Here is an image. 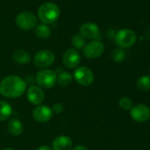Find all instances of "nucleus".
<instances>
[{
	"instance_id": "obj_1",
	"label": "nucleus",
	"mask_w": 150,
	"mask_h": 150,
	"mask_svg": "<svg viewBox=\"0 0 150 150\" xmlns=\"http://www.w3.org/2000/svg\"><path fill=\"white\" fill-rule=\"evenodd\" d=\"M27 90V83L18 75H9L0 82V95L6 98L21 97Z\"/></svg>"
},
{
	"instance_id": "obj_2",
	"label": "nucleus",
	"mask_w": 150,
	"mask_h": 150,
	"mask_svg": "<svg viewBox=\"0 0 150 150\" xmlns=\"http://www.w3.org/2000/svg\"><path fill=\"white\" fill-rule=\"evenodd\" d=\"M59 14V7L54 3H44L38 9V17L44 24H51L55 22L58 19Z\"/></svg>"
},
{
	"instance_id": "obj_3",
	"label": "nucleus",
	"mask_w": 150,
	"mask_h": 150,
	"mask_svg": "<svg viewBox=\"0 0 150 150\" xmlns=\"http://www.w3.org/2000/svg\"><path fill=\"white\" fill-rule=\"evenodd\" d=\"M35 79L38 86L49 89L52 88L56 85L57 76L55 71L48 69H43L37 72Z\"/></svg>"
},
{
	"instance_id": "obj_4",
	"label": "nucleus",
	"mask_w": 150,
	"mask_h": 150,
	"mask_svg": "<svg viewBox=\"0 0 150 150\" xmlns=\"http://www.w3.org/2000/svg\"><path fill=\"white\" fill-rule=\"evenodd\" d=\"M73 79L79 85L82 87H88L94 82V73L91 69L86 66H80L73 72Z\"/></svg>"
},
{
	"instance_id": "obj_5",
	"label": "nucleus",
	"mask_w": 150,
	"mask_h": 150,
	"mask_svg": "<svg viewBox=\"0 0 150 150\" xmlns=\"http://www.w3.org/2000/svg\"><path fill=\"white\" fill-rule=\"evenodd\" d=\"M116 44L123 49V48H129L132 46L136 42V34L134 31L129 28H124L119 30L115 36Z\"/></svg>"
},
{
	"instance_id": "obj_6",
	"label": "nucleus",
	"mask_w": 150,
	"mask_h": 150,
	"mask_svg": "<svg viewBox=\"0 0 150 150\" xmlns=\"http://www.w3.org/2000/svg\"><path fill=\"white\" fill-rule=\"evenodd\" d=\"M16 24L21 29L28 31L36 27L37 19L34 13L30 12H23L17 16Z\"/></svg>"
},
{
	"instance_id": "obj_7",
	"label": "nucleus",
	"mask_w": 150,
	"mask_h": 150,
	"mask_svg": "<svg viewBox=\"0 0 150 150\" xmlns=\"http://www.w3.org/2000/svg\"><path fill=\"white\" fill-rule=\"evenodd\" d=\"M104 51V45L97 40L91 41L83 48V55L88 59H96L103 55Z\"/></svg>"
},
{
	"instance_id": "obj_8",
	"label": "nucleus",
	"mask_w": 150,
	"mask_h": 150,
	"mask_svg": "<svg viewBox=\"0 0 150 150\" xmlns=\"http://www.w3.org/2000/svg\"><path fill=\"white\" fill-rule=\"evenodd\" d=\"M55 61V55L52 51L42 50L38 51L34 57V64L37 68H46L50 66Z\"/></svg>"
},
{
	"instance_id": "obj_9",
	"label": "nucleus",
	"mask_w": 150,
	"mask_h": 150,
	"mask_svg": "<svg viewBox=\"0 0 150 150\" xmlns=\"http://www.w3.org/2000/svg\"><path fill=\"white\" fill-rule=\"evenodd\" d=\"M131 117L138 123H145L150 118V109L145 104H137L131 109Z\"/></svg>"
},
{
	"instance_id": "obj_10",
	"label": "nucleus",
	"mask_w": 150,
	"mask_h": 150,
	"mask_svg": "<svg viewBox=\"0 0 150 150\" xmlns=\"http://www.w3.org/2000/svg\"><path fill=\"white\" fill-rule=\"evenodd\" d=\"M62 62L66 68L69 69L75 68L81 63V55L77 50L69 49L64 53L62 57Z\"/></svg>"
},
{
	"instance_id": "obj_11",
	"label": "nucleus",
	"mask_w": 150,
	"mask_h": 150,
	"mask_svg": "<svg viewBox=\"0 0 150 150\" xmlns=\"http://www.w3.org/2000/svg\"><path fill=\"white\" fill-rule=\"evenodd\" d=\"M53 112L47 105H38L33 110V117L38 123H46L51 119Z\"/></svg>"
},
{
	"instance_id": "obj_12",
	"label": "nucleus",
	"mask_w": 150,
	"mask_h": 150,
	"mask_svg": "<svg viewBox=\"0 0 150 150\" xmlns=\"http://www.w3.org/2000/svg\"><path fill=\"white\" fill-rule=\"evenodd\" d=\"M27 98L30 103L34 105H40L44 101L45 95L40 87L31 86L27 90Z\"/></svg>"
},
{
	"instance_id": "obj_13",
	"label": "nucleus",
	"mask_w": 150,
	"mask_h": 150,
	"mask_svg": "<svg viewBox=\"0 0 150 150\" xmlns=\"http://www.w3.org/2000/svg\"><path fill=\"white\" fill-rule=\"evenodd\" d=\"M80 34L85 38L96 39L99 36L100 30L96 24L92 22H88V23H84L81 27Z\"/></svg>"
},
{
	"instance_id": "obj_14",
	"label": "nucleus",
	"mask_w": 150,
	"mask_h": 150,
	"mask_svg": "<svg viewBox=\"0 0 150 150\" xmlns=\"http://www.w3.org/2000/svg\"><path fill=\"white\" fill-rule=\"evenodd\" d=\"M73 142L71 138L65 135L57 137L52 142L53 150H71Z\"/></svg>"
},
{
	"instance_id": "obj_15",
	"label": "nucleus",
	"mask_w": 150,
	"mask_h": 150,
	"mask_svg": "<svg viewBox=\"0 0 150 150\" xmlns=\"http://www.w3.org/2000/svg\"><path fill=\"white\" fill-rule=\"evenodd\" d=\"M7 128L13 136H19L23 132V125L18 118H12L8 122Z\"/></svg>"
},
{
	"instance_id": "obj_16",
	"label": "nucleus",
	"mask_w": 150,
	"mask_h": 150,
	"mask_svg": "<svg viewBox=\"0 0 150 150\" xmlns=\"http://www.w3.org/2000/svg\"><path fill=\"white\" fill-rule=\"evenodd\" d=\"M13 59L15 63L19 64H27L30 62L31 57L28 52H27L24 50H17L13 55Z\"/></svg>"
},
{
	"instance_id": "obj_17",
	"label": "nucleus",
	"mask_w": 150,
	"mask_h": 150,
	"mask_svg": "<svg viewBox=\"0 0 150 150\" xmlns=\"http://www.w3.org/2000/svg\"><path fill=\"white\" fill-rule=\"evenodd\" d=\"M13 114L11 104L6 101H0V121L7 120Z\"/></svg>"
},
{
	"instance_id": "obj_18",
	"label": "nucleus",
	"mask_w": 150,
	"mask_h": 150,
	"mask_svg": "<svg viewBox=\"0 0 150 150\" xmlns=\"http://www.w3.org/2000/svg\"><path fill=\"white\" fill-rule=\"evenodd\" d=\"M72 80H73V77L70 72L62 71L58 74L57 79V82L59 84V86H61L63 88H66L71 84Z\"/></svg>"
},
{
	"instance_id": "obj_19",
	"label": "nucleus",
	"mask_w": 150,
	"mask_h": 150,
	"mask_svg": "<svg viewBox=\"0 0 150 150\" xmlns=\"http://www.w3.org/2000/svg\"><path fill=\"white\" fill-rule=\"evenodd\" d=\"M35 33L37 37L41 39H46L50 35V29L48 26L44 24H41L35 27Z\"/></svg>"
},
{
	"instance_id": "obj_20",
	"label": "nucleus",
	"mask_w": 150,
	"mask_h": 150,
	"mask_svg": "<svg viewBox=\"0 0 150 150\" xmlns=\"http://www.w3.org/2000/svg\"><path fill=\"white\" fill-rule=\"evenodd\" d=\"M137 88L141 91H147L150 89V76H141L137 81Z\"/></svg>"
},
{
	"instance_id": "obj_21",
	"label": "nucleus",
	"mask_w": 150,
	"mask_h": 150,
	"mask_svg": "<svg viewBox=\"0 0 150 150\" xmlns=\"http://www.w3.org/2000/svg\"><path fill=\"white\" fill-rule=\"evenodd\" d=\"M71 42L72 45L76 49H83L84 46L86 45V38L83 37L81 34H76L74 35L71 38Z\"/></svg>"
},
{
	"instance_id": "obj_22",
	"label": "nucleus",
	"mask_w": 150,
	"mask_h": 150,
	"mask_svg": "<svg viewBox=\"0 0 150 150\" xmlns=\"http://www.w3.org/2000/svg\"><path fill=\"white\" fill-rule=\"evenodd\" d=\"M125 53L123 50V49H121V48L115 49L111 54V57H112L113 61H115L117 63L122 62L125 59Z\"/></svg>"
},
{
	"instance_id": "obj_23",
	"label": "nucleus",
	"mask_w": 150,
	"mask_h": 150,
	"mask_svg": "<svg viewBox=\"0 0 150 150\" xmlns=\"http://www.w3.org/2000/svg\"><path fill=\"white\" fill-rule=\"evenodd\" d=\"M118 104H119V107H120L121 109H123V110H131L132 107V101L131 98L125 96V97H122V98L119 100Z\"/></svg>"
},
{
	"instance_id": "obj_24",
	"label": "nucleus",
	"mask_w": 150,
	"mask_h": 150,
	"mask_svg": "<svg viewBox=\"0 0 150 150\" xmlns=\"http://www.w3.org/2000/svg\"><path fill=\"white\" fill-rule=\"evenodd\" d=\"M51 110H52V112L55 113V114H61L63 112V110H64V106H63L62 103H57L52 106Z\"/></svg>"
},
{
	"instance_id": "obj_25",
	"label": "nucleus",
	"mask_w": 150,
	"mask_h": 150,
	"mask_svg": "<svg viewBox=\"0 0 150 150\" xmlns=\"http://www.w3.org/2000/svg\"><path fill=\"white\" fill-rule=\"evenodd\" d=\"M71 150H88L86 146H81V145H80V146H75L74 148H72Z\"/></svg>"
},
{
	"instance_id": "obj_26",
	"label": "nucleus",
	"mask_w": 150,
	"mask_h": 150,
	"mask_svg": "<svg viewBox=\"0 0 150 150\" xmlns=\"http://www.w3.org/2000/svg\"><path fill=\"white\" fill-rule=\"evenodd\" d=\"M36 150H52L49 146H46V145H44V146H39Z\"/></svg>"
},
{
	"instance_id": "obj_27",
	"label": "nucleus",
	"mask_w": 150,
	"mask_h": 150,
	"mask_svg": "<svg viewBox=\"0 0 150 150\" xmlns=\"http://www.w3.org/2000/svg\"><path fill=\"white\" fill-rule=\"evenodd\" d=\"M4 150H14L13 148H11V147H7V148H5Z\"/></svg>"
},
{
	"instance_id": "obj_28",
	"label": "nucleus",
	"mask_w": 150,
	"mask_h": 150,
	"mask_svg": "<svg viewBox=\"0 0 150 150\" xmlns=\"http://www.w3.org/2000/svg\"><path fill=\"white\" fill-rule=\"evenodd\" d=\"M149 71H150V69H149Z\"/></svg>"
}]
</instances>
